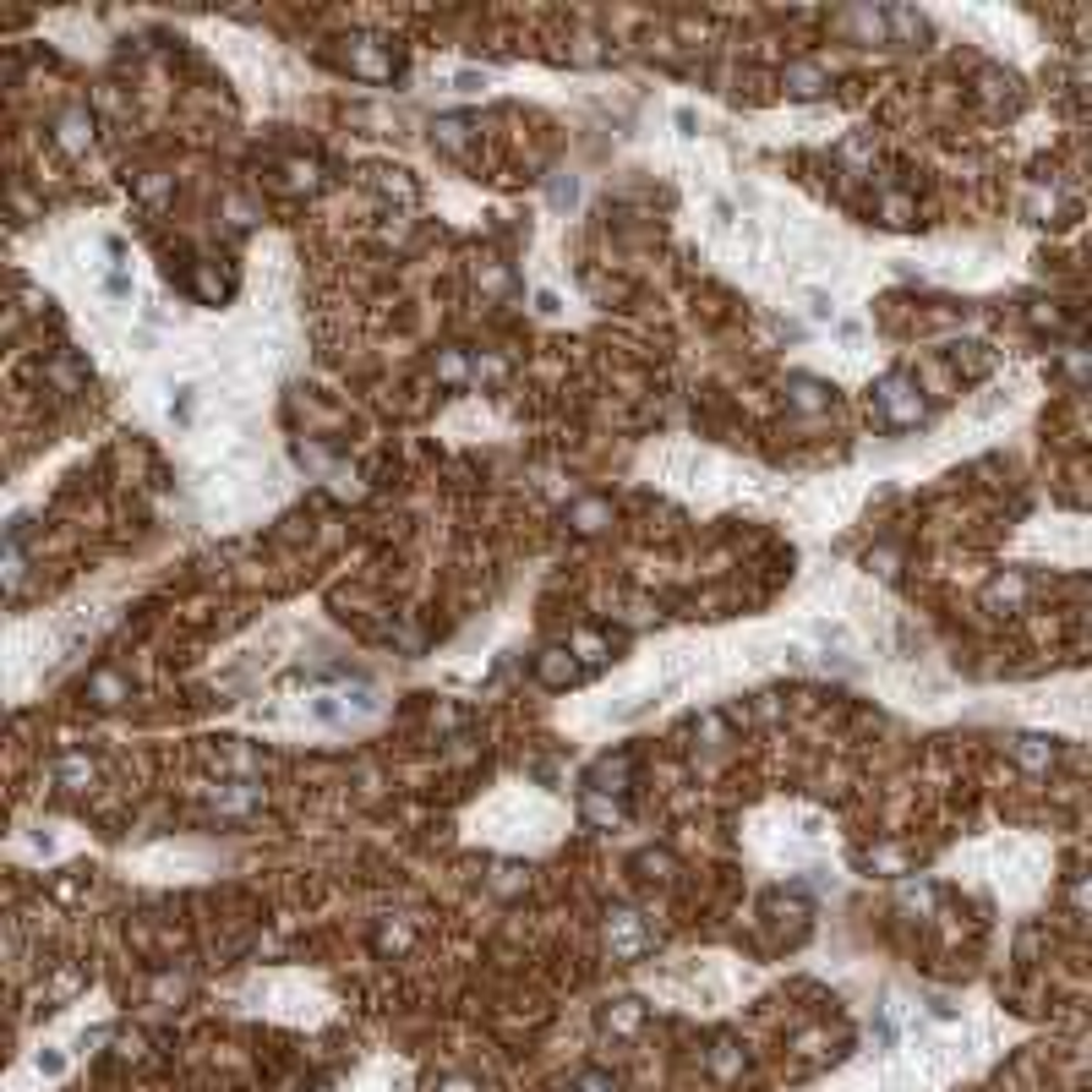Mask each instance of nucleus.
<instances>
[{"instance_id":"423d86ee","label":"nucleus","mask_w":1092,"mask_h":1092,"mask_svg":"<svg viewBox=\"0 0 1092 1092\" xmlns=\"http://www.w3.org/2000/svg\"><path fill=\"white\" fill-rule=\"evenodd\" d=\"M820 88H825V72H820V66H792V72H787V93L814 99Z\"/></svg>"},{"instance_id":"0eeeda50","label":"nucleus","mask_w":1092,"mask_h":1092,"mask_svg":"<svg viewBox=\"0 0 1092 1092\" xmlns=\"http://www.w3.org/2000/svg\"><path fill=\"white\" fill-rule=\"evenodd\" d=\"M1016 759H1021L1027 770H1049V765H1054V749H1049L1044 738H1016Z\"/></svg>"},{"instance_id":"9d476101","label":"nucleus","mask_w":1092,"mask_h":1092,"mask_svg":"<svg viewBox=\"0 0 1092 1092\" xmlns=\"http://www.w3.org/2000/svg\"><path fill=\"white\" fill-rule=\"evenodd\" d=\"M585 820H591V825H617V820H623V808H617V803H606V797H585Z\"/></svg>"},{"instance_id":"f257e3e1","label":"nucleus","mask_w":1092,"mask_h":1092,"mask_svg":"<svg viewBox=\"0 0 1092 1092\" xmlns=\"http://www.w3.org/2000/svg\"><path fill=\"white\" fill-rule=\"evenodd\" d=\"M606 945H612V956H617V962L645 956V950H650V929H645V917L629 912V907H617L612 917H606Z\"/></svg>"},{"instance_id":"1a4fd4ad","label":"nucleus","mask_w":1092,"mask_h":1092,"mask_svg":"<svg viewBox=\"0 0 1092 1092\" xmlns=\"http://www.w3.org/2000/svg\"><path fill=\"white\" fill-rule=\"evenodd\" d=\"M541 678H547V683H568V678H574V662H568L563 650H547V662H541Z\"/></svg>"},{"instance_id":"20e7f679","label":"nucleus","mask_w":1092,"mask_h":1092,"mask_svg":"<svg viewBox=\"0 0 1092 1092\" xmlns=\"http://www.w3.org/2000/svg\"><path fill=\"white\" fill-rule=\"evenodd\" d=\"M55 782H61V787H72V792H82V787L93 782V759H88V754H61Z\"/></svg>"},{"instance_id":"6e6552de","label":"nucleus","mask_w":1092,"mask_h":1092,"mask_svg":"<svg viewBox=\"0 0 1092 1092\" xmlns=\"http://www.w3.org/2000/svg\"><path fill=\"white\" fill-rule=\"evenodd\" d=\"M61 143L66 148H88V115H82V110H72V115L61 120Z\"/></svg>"},{"instance_id":"f03ea898","label":"nucleus","mask_w":1092,"mask_h":1092,"mask_svg":"<svg viewBox=\"0 0 1092 1092\" xmlns=\"http://www.w3.org/2000/svg\"><path fill=\"white\" fill-rule=\"evenodd\" d=\"M879 405H886L891 426H917V415H924V399H917V388L907 377H886V383H879Z\"/></svg>"},{"instance_id":"39448f33","label":"nucleus","mask_w":1092,"mask_h":1092,"mask_svg":"<svg viewBox=\"0 0 1092 1092\" xmlns=\"http://www.w3.org/2000/svg\"><path fill=\"white\" fill-rule=\"evenodd\" d=\"M639 1021H645V1005L617 1000V1011H606V1032H639Z\"/></svg>"},{"instance_id":"9b49d317","label":"nucleus","mask_w":1092,"mask_h":1092,"mask_svg":"<svg viewBox=\"0 0 1092 1092\" xmlns=\"http://www.w3.org/2000/svg\"><path fill=\"white\" fill-rule=\"evenodd\" d=\"M574 1092H612V1082H606V1077H585Z\"/></svg>"},{"instance_id":"7ed1b4c3","label":"nucleus","mask_w":1092,"mask_h":1092,"mask_svg":"<svg viewBox=\"0 0 1092 1092\" xmlns=\"http://www.w3.org/2000/svg\"><path fill=\"white\" fill-rule=\"evenodd\" d=\"M214 803H219V814H247V808L263 803V787L230 782V787H219V792H214Z\"/></svg>"}]
</instances>
